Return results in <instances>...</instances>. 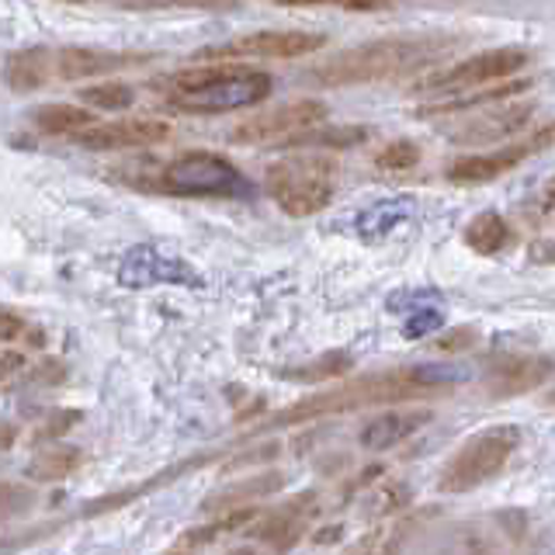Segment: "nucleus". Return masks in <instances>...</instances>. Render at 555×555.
<instances>
[{
	"mask_svg": "<svg viewBox=\"0 0 555 555\" xmlns=\"http://www.w3.org/2000/svg\"><path fill=\"white\" fill-rule=\"evenodd\" d=\"M465 382V372L451 369V364H403V369H389V372H372L364 378L340 382L334 389L312 392L299 403H292L285 410H278L268 421H260L250 427V434H264L278 427H295V424H309L320 421V416H340V413H354V410H369V406H386V403H406V399H421V396H438L441 389H451Z\"/></svg>",
	"mask_w": 555,
	"mask_h": 555,
	"instance_id": "nucleus-1",
	"label": "nucleus"
},
{
	"mask_svg": "<svg viewBox=\"0 0 555 555\" xmlns=\"http://www.w3.org/2000/svg\"><path fill=\"white\" fill-rule=\"evenodd\" d=\"M459 42L448 35H396V39L364 42L354 49H344L340 56L326 60L312 69L323 87H358V83H386L403 80L416 69H427L438 60H444Z\"/></svg>",
	"mask_w": 555,
	"mask_h": 555,
	"instance_id": "nucleus-2",
	"label": "nucleus"
},
{
	"mask_svg": "<svg viewBox=\"0 0 555 555\" xmlns=\"http://www.w3.org/2000/svg\"><path fill=\"white\" fill-rule=\"evenodd\" d=\"M156 91L181 112H240L268 101L274 91L271 74L247 63H195L156 80Z\"/></svg>",
	"mask_w": 555,
	"mask_h": 555,
	"instance_id": "nucleus-3",
	"label": "nucleus"
},
{
	"mask_svg": "<svg viewBox=\"0 0 555 555\" xmlns=\"http://www.w3.org/2000/svg\"><path fill=\"white\" fill-rule=\"evenodd\" d=\"M264 191L292 219H309L330 208L337 191V164L330 156H288L264 173Z\"/></svg>",
	"mask_w": 555,
	"mask_h": 555,
	"instance_id": "nucleus-4",
	"label": "nucleus"
},
{
	"mask_svg": "<svg viewBox=\"0 0 555 555\" xmlns=\"http://www.w3.org/2000/svg\"><path fill=\"white\" fill-rule=\"evenodd\" d=\"M520 448V430L514 424H500V427H486L473 434L451 462L441 468L438 476V493L459 496V493H473L479 486L493 482L503 468L511 465L514 451Z\"/></svg>",
	"mask_w": 555,
	"mask_h": 555,
	"instance_id": "nucleus-5",
	"label": "nucleus"
},
{
	"mask_svg": "<svg viewBox=\"0 0 555 555\" xmlns=\"http://www.w3.org/2000/svg\"><path fill=\"white\" fill-rule=\"evenodd\" d=\"M528 63H531L528 49H517V46L486 49V52H476V56H468V60H459L455 66L438 69V74L421 77L413 87V94H421V98L462 94V91H473V87H482V83L517 77Z\"/></svg>",
	"mask_w": 555,
	"mask_h": 555,
	"instance_id": "nucleus-6",
	"label": "nucleus"
},
{
	"mask_svg": "<svg viewBox=\"0 0 555 555\" xmlns=\"http://www.w3.org/2000/svg\"><path fill=\"white\" fill-rule=\"evenodd\" d=\"M156 188L167 191V195L178 198H202V195H243L247 184H243L240 170L219 153L195 150V153H181L160 170V181Z\"/></svg>",
	"mask_w": 555,
	"mask_h": 555,
	"instance_id": "nucleus-7",
	"label": "nucleus"
},
{
	"mask_svg": "<svg viewBox=\"0 0 555 555\" xmlns=\"http://www.w3.org/2000/svg\"><path fill=\"white\" fill-rule=\"evenodd\" d=\"M326 46L323 31H295V28H268V31H250L230 39L222 46H205L198 49L195 63H243V60H295L320 52Z\"/></svg>",
	"mask_w": 555,
	"mask_h": 555,
	"instance_id": "nucleus-8",
	"label": "nucleus"
},
{
	"mask_svg": "<svg viewBox=\"0 0 555 555\" xmlns=\"http://www.w3.org/2000/svg\"><path fill=\"white\" fill-rule=\"evenodd\" d=\"M330 115V108L317 98H299V101H288L282 108H271V112H257L250 118H243L240 126L233 129V143L240 146H254V143H282L285 135L309 129L323 121Z\"/></svg>",
	"mask_w": 555,
	"mask_h": 555,
	"instance_id": "nucleus-9",
	"label": "nucleus"
},
{
	"mask_svg": "<svg viewBox=\"0 0 555 555\" xmlns=\"http://www.w3.org/2000/svg\"><path fill=\"white\" fill-rule=\"evenodd\" d=\"M548 143H552V126H542L528 143H503L500 150H490V153L462 156V160L451 164L448 181L451 184H490V181L503 178V173H511L514 167H520L528 156L542 153Z\"/></svg>",
	"mask_w": 555,
	"mask_h": 555,
	"instance_id": "nucleus-10",
	"label": "nucleus"
},
{
	"mask_svg": "<svg viewBox=\"0 0 555 555\" xmlns=\"http://www.w3.org/2000/svg\"><path fill=\"white\" fill-rule=\"evenodd\" d=\"M83 150H139V146H156L170 139V121L160 118H118V121H91L80 132L69 135Z\"/></svg>",
	"mask_w": 555,
	"mask_h": 555,
	"instance_id": "nucleus-11",
	"label": "nucleus"
},
{
	"mask_svg": "<svg viewBox=\"0 0 555 555\" xmlns=\"http://www.w3.org/2000/svg\"><path fill=\"white\" fill-rule=\"evenodd\" d=\"M118 282L129 288H146V285H202V274L181 260L178 254H164L156 247H132L118 264Z\"/></svg>",
	"mask_w": 555,
	"mask_h": 555,
	"instance_id": "nucleus-12",
	"label": "nucleus"
},
{
	"mask_svg": "<svg viewBox=\"0 0 555 555\" xmlns=\"http://www.w3.org/2000/svg\"><path fill=\"white\" fill-rule=\"evenodd\" d=\"M52 56V80H91V77H108L126 66L146 63L139 52H115V49H87V46H63L49 49Z\"/></svg>",
	"mask_w": 555,
	"mask_h": 555,
	"instance_id": "nucleus-13",
	"label": "nucleus"
},
{
	"mask_svg": "<svg viewBox=\"0 0 555 555\" xmlns=\"http://www.w3.org/2000/svg\"><path fill=\"white\" fill-rule=\"evenodd\" d=\"M552 378V358L548 354H517V358H503L493 361L490 372L482 375V389L490 392V399H514V396H525L538 386H545Z\"/></svg>",
	"mask_w": 555,
	"mask_h": 555,
	"instance_id": "nucleus-14",
	"label": "nucleus"
},
{
	"mask_svg": "<svg viewBox=\"0 0 555 555\" xmlns=\"http://www.w3.org/2000/svg\"><path fill=\"white\" fill-rule=\"evenodd\" d=\"M317 514H320V496L317 493H299V496H292L288 503H282L278 511H271L264 520H260V528L250 531V534H257L260 542L271 545V548H292L309 534V525H312V517H317Z\"/></svg>",
	"mask_w": 555,
	"mask_h": 555,
	"instance_id": "nucleus-15",
	"label": "nucleus"
},
{
	"mask_svg": "<svg viewBox=\"0 0 555 555\" xmlns=\"http://www.w3.org/2000/svg\"><path fill=\"white\" fill-rule=\"evenodd\" d=\"M534 118V104H503L496 112L476 115L473 121H465L462 129L451 132L459 146H476V143H503V139L517 135L520 129H528Z\"/></svg>",
	"mask_w": 555,
	"mask_h": 555,
	"instance_id": "nucleus-16",
	"label": "nucleus"
},
{
	"mask_svg": "<svg viewBox=\"0 0 555 555\" xmlns=\"http://www.w3.org/2000/svg\"><path fill=\"white\" fill-rule=\"evenodd\" d=\"M528 80L520 77H507V80H493V83H482V87H473V91H462V94H448V98H438L430 104H421L416 108V118H434V115H462V112H476V108H490V104H500L507 101L520 91H528Z\"/></svg>",
	"mask_w": 555,
	"mask_h": 555,
	"instance_id": "nucleus-17",
	"label": "nucleus"
},
{
	"mask_svg": "<svg viewBox=\"0 0 555 555\" xmlns=\"http://www.w3.org/2000/svg\"><path fill=\"white\" fill-rule=\"evenodd\" d=\"M427 421H430L427 410H392V413H382L375 421L364 424L358 441L369 451H389L396 444H403L410 434H416Z\"/></svg>",
	"mask_w": 555,
	"mask_h": 555,
	"instance_id": "nucleus-18",
	"label": "nucleus"
},
{
	"mask_svg": "<svg viewBox=\"0 0 555 555\" xmlns=\"http://www.w3.org/2000/svg\"><path fill=\"white\" fill-rule=\"evenodd\" d=\"M4 80L14 94H31V91H42L46 83H52L49 46H31V49L11 52L4 60Z\"/></svg>",
	"mask_w": 555,
	"mask_h": 555,
	"instance_id": "nucleus-19",
	"label": "nucleus"
},
{
	"mask_svg": "<svg viewBox=\"0 0 555 555\" xmlns=\"http://www.w3.org/2000/svg\"><path fill=\"white\" fill-rule=\"evenodd\" d=\"M260 517L257 503H243V507H230V511H219L216 520H208L202 528H188L178 542H173V552H195V548H208L222 534H236L243 528H250L254 520Z\"/></svg>",
	"mask_w": 555,
	"mask_h": 555,
	"instance_id": "nucleus-20",
	"label": "nucleus"
},
{
	"mask_svg": "<svg viewBox=\"0 0 555 555\" xmlns=\"http://www.w3.org/2000/svg\"><path fill=\"white\" fill-rule=\"evenodd\" d=\"M369 135L372 132L364 126H323V121H317V126L285 135L282 146H288V150H351V146L364 143Z\"/></svg>",
	"mask_w": 555,
	"mask_h": 555,
	"instance_id": "nucleus-21",
	"label": "nucleus"
},
{
	"mask_svg": "<svg viewBox=\"0 0 555 555\" xmlns=\"http://www.w3.org/2000/svg\"><path fill=\"white\" fill-rule=\"evenodd\" d=\"M83 465V451L77 444H49L39 455H31V462L25 465L28 482H60L66 476H74Z\"/></svg>",
	"mask_w": 555,
	"mask_h": 555,
	"instance_id": "nucleus-22",
	"label": "nucleus"
},
{
	"mask_svg": "<svg viewBox=\"0 0 555 555\" xmlns=\"http://www.w3.org/2000/svg\"><path fill=\"white\" fill-rule=\"evenodd\" d=\"M98 121L87 104H42V108L31 112V126L46 132V135H74L83 126Z\"/></svg>",
	"mask_w": 555,
	"mask_h": 555,
	"instance_id": "nucleus-23",
	"label": "nucleus"
},
{
	"mask_svg": "<svg viewBox=\"0 0 555 555\" xmlns=\"http://www.w3.org/2000/svg\"><path fill=\"white\" fill-rule=\"evenodd\" d=\"M511 243V222L500 212H479L465 225V247L479 257H496Z\"/></svg>",
	"mask_w": 555,
	"mask_h": 555,
	"instance_id": "nucleus-24",
	"label": "nucleus"
},
{
	"mask_svg": "<svg viewBox=\"0 0 555 555\" xmlns=\"http://www.w3.org/2000/svg\"><path fill=\"white\" fill-rule=\"evenodd\" d=\"M274 490H282V476H274V473L250 476V479H243L236 486H225V490L216 493V496H208L205 511L219 514V511H230V507H243V503H257L260 496H268Z\"/></svg>",
	"mask_w": 555,
	"mask_h": 555,
	"instance_id": "nucleus-25",
	"label": "nucleus"
},
{
	"mask_svg": "<svg viewBox=\"0 0 555 555\" xmlns=\"http://www.w3.org/2000/svg\"><path fill=\"white\" fill-rule=\"evenodd\" d=\"M416 205L410 198H389V202H378L372 208H364L358 225H361V236H382V233H392L396 225H403L406 219H413Z\"/></svg>",
	"mask_w": 555,
	"mask_h": 555,
	"instance_id": "nucleus-26",
	"label": "nucleus"
},
{
	"mask_svg": "<svg viewBox=\"0 0 555 555\" xmlns=\"http://www.w3.org/2000/svg\"><path fill=\"white\" fill-rule=\"evenodd\" d=\"M80 104L98 112H126L135 104V87L126 80H101V83H87L77 91Z\"/></svg>",
	"mask_w": 555,
	"mask_h": 555,
	"instance_id": "nucleus-27",
	"label": "nucleus"
},
{
	"mask_svg": "<svg viewBox=\"0 0 555 555\" xmlns=\"http://www.w3.org/2000/svg\"><path fill=\"white\" fill-rule=\"evenodd\" d=\"M354 369V358L347 354V351H330L323 358H317L312 364H302V369H285V372H278L282 378L288 382H330V378H340Z\"/></svg>",
	"mask_w": 555,
	"mask_h": 555,
	"instance_id": "nucleus-28",
	"label": "nucleus"
},
{
	"mask_svg": "<svg viewBox=\"0 0 555 555\" xmlns=\"http://www.w3.org/2000/svg\"><path fill=\"white\" fill-rule=\"evenodd\" d=\"M421 160H424V150H421V143H413V139H392V143H386L375 153V167L386 173L413 170Z\"/></svg>",
	"mask_w": 555,
	"mask_h": 555,
	"instance_id": "nucleus-29",
	"label": "nucleus"
},
{
	"mask_svg": "<svg viewBox=\"0 0 555 555\" xmlns=\"http://www.w3.org/2000/svg\"><path fill=\"white\" fill-rule=\"evenodd\" d=\"M31 503H35L31 486H25V482H0V525H8V520L28 514Z\"/></svg>",
	"mask_w": 555,
	"mask_h": 555,
	"instance_id": "nucleus-30",
	"label": "nucleus"
},
{
	"mask_svg": "<svg viewBox=\"0 0 555 555\" xmlns=\"http://www.w3.org/2000/svg\"><path fill=\"white\" fill-rule=\"evenodd\" d=\"M282 8H340V11H382L392 0H274Z\"/></svg>",
	"mask_w": 555,
	"mask_h": 555,
	"instance_id": "nucleus-31",
	"label": "nucleus"
},
{
	"mask_svg": "<svg viewBox=\"0 0 555 555\" xmlns=\"http://www.w3.org/2000/svg\"><path fill=\"white\" fill-rule=\"evenodd\" d=\"M441 326H444V312L441 309H421L403 323V337L406 340H421V337H430L434 330H441Z\"/></svg>",
	"mask_w": 555,
	"mask_h": 555,
	"instance_id": "nucleus-32",
	"label": "nucleus"
},
{
	"mask_svg": "<svg viewBox=\"0 0 555 555\" xmlns=\"http://www.w3.org/2000/svg\"><path fill=\"white\" fill-rule=\"evenodd\" d=\"M80 410H56L46 416V424L39 427V441H60L66 430H74L80 424Z\"/></svg>",
	"mask_w": 555,
	"mask_h": 555,
	"instance_id": "nucleus-33",
	"label": "nucleus"
},
{
	"mask_svg": "<svg viewBox=\"0 0 555 555\" xmlns=\"http://www.w3.org/2000/svg\"><path fill=\"white\" fill-rule=\"evenodd\" d=\"M476 340H479L476 326H455V330H448L441 340H434V347H438V351L455 354V351H468V347H473Z\"/></svg>",
	"mask_w": 555,
	"mask_h": 555,
	"instance_id": "nucleus-34",
	"label": "nucleus"
},
{
	"mask_svg": "<svg viewBox=\"0 0 555 555\" xmlns=\"http://www.w3.org/2000/svg\"><path fill=\"white\" fill-rule=\"evenodd\" d=\"M28 378L39 382V386H60L66 378V369H63V361H42V364H31Z\"/></svg>",
	"mask_w": 555,
	"mask_h": 555,
	"instance_id": "nucleus-35",
	"label": "nucleus"
},
{
	"mask_svg": "<svg viewBox=\"0 0 555 555\" xmlns=\"http://www.w3.org/2000/svg\"><path fill=\"white\" fill-rule=\"evenodd\" d=\"M28 323L17 317L11 309H0V344H11V340H22L25 337Z\"/></svg>",
	"mask_w": 555,
	"mask_h": 555,
	"instance_id": "nucleus-36",
	"label": "nucleus"
},
{
	"mask_svg": "<svg viewBox=\"0 0 555 555\" xmlns=\"http://www.w3.org/2000/svg\"><path fill=\"white\" fill-rule=\"evenodd\" d=\"M22 369H25V358L22 354H4V358H0V386H4L8 378H14Z\"/></svg>",
	"mask_w": 555,
	"mask_h": 555,
	"instance_id": "nucleus-37",
	"label": "nucleus"
},
{
	"mask_svg": "<svg viewBox=\"0 0 555 555\" xmlns=\"http://www.w3.org/2000/svg\"><path fill=\"white\" fill-rule=\"evenodd\" d=\"M14 441H17V427L14 424H0V451L14 448Z\"/></svg>",
	"mask_w": 555,
	"mask_h": 555,
	"instance_id": "nucleus-38",
	"label": "nucleus"
},
{
	"mask_svg": "<svg viewBox=\"0 0 555 555\" xmlns=\"http://www.w3.org/2000/svg\"><path fill=\"white\" fill-rule=\"evenodd\" d=\"M340 531H344V528L337 525V528H323V534H309V538H312L317 545H323V542H334V538H340Z\"/></svg>",
	"mask_w": 555,
	"mask_h": 555,
	"instance_id": "nucleus-39",
	"label": "nucleus"
}]
</instances>
